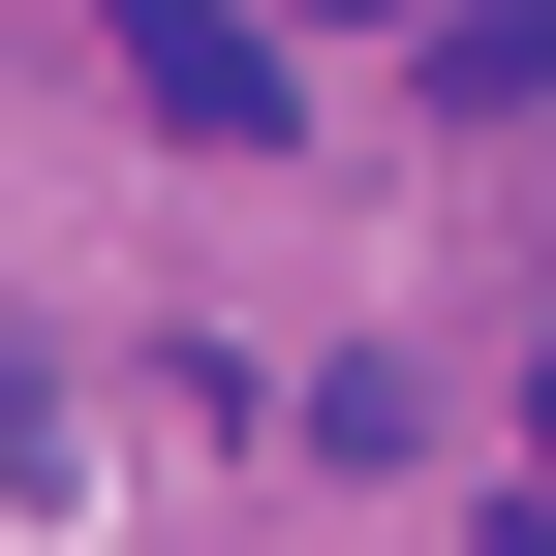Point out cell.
I'll return each mask as SVG.
<instances>
[{
  "mask_svg": "<svg viewBox=\"0 0 556 556\" xmlns=\"http://www.w3.org/2000/svg\"><path fill=\"white\" fill-rule=\"evenodd\" d=\"M124 93H155V124H217V155H248V124H278V31H248V0H155V31H124Z\"/></svg>",
  "mask_w": 556,
  "mask_h": 556,
  "instance_id": "6da1fadb",
  "label": "cell"
},
{
  "mask_svg": "<svg viewBox=\"0 0 556 556\" xmlns=\"http://www.w3.org/2000/svg\"><path fill=\"white\" fill-rule=\"evenodd\" d=\"M0 495H62V402H31V371H0Z\"/></svg>",
  "mask_w": 556,
  "mask_h": 556,
  "instance_id": "7a4b0ae2",
  "label": "cell"
}]
</instances>
